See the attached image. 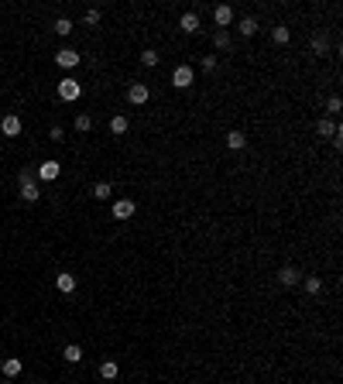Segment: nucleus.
Masks as SVG:
<instances>
[{
    "label": "nucleus",
    "instance_id": "nucleus-21",
    "mask_svg": "<svg viewBox=\"0 0 343 384\" xmlns=\"http://www.w3.org/2000/svg\"><path fill=\"white\" fill-rule=\"evenodd\" d=\"M305 292H309V295H319V292H323V278H316V274L305 278Z\"/></svg>",
    "mask_w": 343,
    "mask_h": 384
},
{
    "label": "nucleus",
    "instance_id": "nucleus-9",
    "mask_svg": "<svg viewBox=\"0 0 343 384\" xmlns=\"http://www.w3.org/2000/svg\"><path fill=\"white\" fill-rule=\"evenodd\" d=\"M55 288H58V292H65V295H69V292H76V274L58 271V274H55Z\"/></svg>",
    "mask_w": 343,
    "mask_h": 384
},
{
    "label": "nucleus",
    "instance_id": "nucleus-14",
    "mask_svg": "<svg viewBox=\"0 0 343 384\" xmlns=\"http://www.w3.org/2000/svg\"><path fill=\"white\" fill-rule=\"evenodd\" d=\"M179 24H182V31H199V18H196V14H192V11H186V14H182V21H179Z\"/></svg>",
    "mask_w": 343,
    "mask_h": 384
},
{
    "label": "nucleus",
    "instance_id": "nucleus-29",
    "mask_svg": "<svg viewBox=\"0 0 343 384\" xmlns=\"http://www.w3.org/2000/svg\"><path fill=\"white\" fill-rule=\"evenodd\" d=\"M206 72H213V65H216V55H203V62H199Z\"/></svg>",
    "mask_w": 343,
    "mask_h": 384
},
{
    "label": "nucleus",
    "instance_id": "nucleus-31",
    "mask_svg": "<svg viewBox=\"0 0 343 384\" xmlns=\"http://www.w3.org/2000/svg\"><path fill=\"white\" fill-rule=\"evenodd\" d=\"M4 384H11V381H4Z\"/></svg>",
    "mask_w": 343,
    "mask_h": 384
},
{
    "label": "nucleus",
    "instance_id": "nucleus-12",
    "mask_svg": "<svg viewBox=\"0 0 343 384\" xmlns=\"http://www.w3.org/2000/svg\"><path fill=\"white\" fill-rule=\"evenodd\" d=\"M244 144H247V137L240 134V131H230V134H227V148H230V151H240Z\"/></svg>",
    "mask_w": 343,
    "mask_h": 384
},
{
    "label": "nucleus",
    "instance_id": "nucleus-30",
    "mask_svg": "<svg viewBox=\"0 0 343 384\" xmlns=\"http://www.w3.org/2000/svg\"><path fill=\"white\" fill-rule=\"evenodd\" d=\"M82 21H86V24H100V11H86V18H82Z\"/></svg>",
    "mask_w": 343,
    "mask_h": 384
},
{
    "label": "nucleus",
    "instance_id": "nucleus-13",
    "mask_svg": "<svg viewBox=\"0 0 343 384\" xmlns=\"http://www.w3.org/2000/svg\"><path fill=\"white\" fill-rule=\"evenodd\" d=\"M278 281H282L285 288H292L295 281H299V271H295V268H282V271H278Z\"/></svg>",
    "mask_w": 343,
    "mask_h": 384
},
{
    "label": "nucleus",
    "instance_id": "nucleus-25",
    "mask_svg": "<svg viewBox=\"0 0 343 384\" xmlns=\"http://www.w3.org/2000/svg\"><path fill=\"white\" fill-rule=\"evenodd\" d=\"M90 127H93V120H90L86 114H79V117H76V131H79V134H86Z\"/></svg>",
    "mask_w": 343,
    "mask_h": 384
},
{
    "label": "nucleus",
    "instance_id": "nucleus-4",
    "mask_svg": "<svg viewBox=\"0 0 343 384\" xmlns=\"http://www.w3.org/2000/svg\"><path fill=\"white\" fill-rule=\"evenodd\" d=\"M148 86H144V82H131V86H127V100H131L134 107H144V103H148Z\"/></svg>",
    "mask_w": 343,
    "mask_h": 384
},
{
    "label": "nucleus",
    "instance_id": "nucleus-5",
    "mask_svg": "<svg viewBox=\"0 0 343 384\" xmlns=\"http://www.w3.org/2000/svg\"><path fill=\"white\" fill-rule=\"evenodd\" d=\"M137 206H134V199H117L114 203V220H131Z\"/></svg>",
    "mask_w": 343,
    "mask_h": 384
},
{
    "label": "nucleus",
    "instance_id": "nucleus-2",
    "mask_svg": "<svg viewBox=\"0 0 343 384\" xmlns=\"http://www.w3.org/2000/svg\"><path fill=\"white\" fill-rule=\"evenodd\" d=\"M41 192H38V185H35V178H31V172H21V199L24 203H35Z\"/></svg>",
    "mask_w": 343,
    "mask_h": 384
},
{
    "label": "nucleus",
    "instance_id": "nucleus-10",
    "mask_svg": "<svg viewBox=\"0 0 343 384\" xmlns=\"http://www.w3.org/2000/svg\"><path fill=\"white\" fill-rule=\"evenodd\" d=\"M213 21H216L220 28H227L230 21H233V7H230V4H220V7H213Z\"/></svg>",
    "mask_w": 343,
    "mask_h": 384
},
{
    "label": "nucleus",
    "instance_id": "nucleus-23",
    "mask_svg": "<svg viewBox=\"0 0 343 384\" xmlns=\"http://www.w3.org/2000/svg\"><path fill=\"white\" fill-rule=\"evenodd\" d=\"M254 31H258V21H254V18H244V21H240V35H244V38H250Z\"/></svg>",
    "mask_w": 343,
    "mask_h": 384
},
{
    "label": "nucleus",
    "instance_id": "nucleus-1",
    "mask_svg": "<svg viewBox=\"0 0 343 384\" xmlns=\"http://www.w3.org/2000/svg\"><path fill=\"white\" fill-rule=\"evenodd\" d=\"M58 96H62L65 103H76L79 96H82V86H79L76 79H62V82H58Z\"/></svg>",
    "mask_w": 343,
    "mask_h": 384
},
{
    "label": "nucleus",
    "instance_id": "nucleus-7",
    "mask_svg": "<svg viewBox=\"0 0 343 384\" xmlns=\"http://www.w3.org/2000/svg\"><path fill=\"white\" fill-rule=\"evenodd\" d=\"M0 131H4L7 137H18L21 134V117L18 114H7L4 120H0Z\"/></svg>",
    "mask_w": 343,
    "mask_h": 384
},
{
    "label": "nucleus",
    "instance_id": "nucleus-27",
    "mask_svg": "<svg viewBox=\"0 0 343 384\" xmlns=\"http://www.w3.org/2000/svg\"><path fill=\"white\" fill-rule=\"evenodd\" d=\"M340 96H329V100H326V110H329V114H340Z\"/></svg>",
    "mask_w": 343,
    "mask_h": 384
},
{
    "label": "nucleus",
    "instance_id": "nucleus-26",
    "mask_svg": "<svg viewBox=\"0 0 343 384\" xmlns=\"http://www.w3.org/2000/svg\"><path fill=\"white\" fill-rule=\"evenodd\" d=\"M213 45H216V48H227V45H230V35H227V31H216Z\"/></svg>",
    "mask_w": 343,
    "mask_h": 384
},
{
    "label": "nucleus",
    "instance_id": "nucleus-22",
    "mask_svg": "<svg viewBox=\"0 0 343 384\" xmlns=\"http://www.w3.org/2000/svg\"><path fill=\"white\" fill-rule=\"evenodd\" d=\"M55 35H62V38H65V35H72V21H69V18H58L55 21Z\"/></svg>",
    "mask_w": 343,
    "mask_h": 384
},
{
    "label": "nucleus",
    "instance_id": "nucleus-20",
    "mask_svg": "<svg viewBox=\"0 0 343 384\" xmlns=\"http://www.w3.org/2000/svg\"><path fill=\"white\" fill-rule=\"evenodd\" d=\"M141 65L154 69V65H158V52H154V48H144V52H141Z\"/></svg>",
    "mask_w": 343,
    "mask_h": 384
},
{
    "label": "nucleus",
    "instance_id": "nucleus-18",
    "mask_svg": "<svg viewBox=\"0 0 343 384\" xmlns=\"http://www.w3.org/2000/svg\"><path fill=\"white\" fill-rule=\"evenodd\" d=\"M110 192H114V189H110V182H96V185H93V199L103 203V199H110Z\"/></svg>",
    "mask_w": 343,
    "mask_h": 384
},
{
    "label": "nucleus",
    "instance_id": "nucleus-19",
    "mask_svg": "<svg viewBox=\"0 0 343 384\" xmlns=\"http://www.w3.org/2000/svg\"><path fill=\"white\" fill-rule=\"evenodd\" d=\"M271 38L278 41V45H288V38H292V31H288L285 24H278V28H275V31H271Z\"/></svg>",
    "mask_w": 343,
    "mask_h": 384
},
{
    "label": "nucleus",
    "instance_id": "nucleus-6",
    "mask_svg": "<svg viewBox=\"0 0 343 384\" xmlns=\"http://www.w3.org/2000/svg\"><path fill=\"white\" fill-rule=\"evenodd\" d=\"M58 172H62V165H58V161H52V158L38 165V178H41V182H52V178H58Z\"/></svg>",
    "mask_w": 343,
    "mask_h": 384
},
{
    "label": "nucleus",
    "instance_id": "nucleus-16",
    "mask_svg": "<svg viewBox=\"0 0 343 384\" xmlns=\"http://www.w3.org/2000/svg\"><path fill=\"white\" fill-rule=\"evenodd\" d=\"M316 134H319V137H333V134H336V124H333V120H326V117H323V120L316 124Z\"/></svg>",
    "mask_w": 343,
    "mask_h": 384
},
{
    "label": "nucleus",
    "instance_id": "nucleus-24",
    "mask_svg": "<svg viewBox=\"0 0 343 384\" xmlns=\"http://www.w3.org/2000/svg\"><path fill=\"white\" fill-rule=\"evenodd\" d=\"M110 131L114 134H127V117H114L110 120Z\"/></svg>",
    "mask_w": 343,
    "mask_h": 384
},
{
    "label": "nucleus",
    "instance_id": "nucleus-3",
    "mask_svg": "<svg viewBox=\"0 0 343 384\" xmlns=\"http://www.w3.org/2000/svg\"><path fill=\"white\" fill-rule=\"evenodd\" d=\"M192 79H196V72H192L189 65H179V69L172 72V86H179V89H189Z\"/></svg>",
    "mask_w": 343,
    "mask_h": 384
},
{
    "label": "nucleus",
    "instance_id": "nucleus-28",
    "mask_svg": "<svg viewBox=\"0 0 343 384\" xmlns=\"http://www.w3.org/2000/svg\"><path fill=\"white\" fill-rule=\"evenodd\" d=\"M312 52L323 55V52H326V38H312Z\"/></svg>",
    "mask_w": 343,
    "mask_h": 384
},
{
    "label": "nucleus",
    "instance_id": "nucleus-11",
    "mask_svg": "<svg viewBox=\"0 0 343 384\" xmlns=\"http://www.w3.org/2000/svg\"><path fill=\"white\" fill-rule=\"evenodd\" d=\"M62 360H65V364H82V346L69 343L65 350H62Z\"/></svg>",
    "mask_w": 343,
    "mask_h": 384
},
{
    "label": "nucleus",
    "instance_id": "nucleus-8",
    "mask_svg": "<svg viewBox=\"0 0 343 384\" xmlns=\"http://www.w3.org/2000/svg\"><path fill=\"white\" fill-rule=\"evenodd\" d=\"M55 62L62 65V69H76V65H79V52H76V48H62V52L55 55Z\"/></svg>",
    "mask_w": 343,
    "mask_h": 384
},
{
    "label": "nucleus",
    "instance_id": "nucleus-15",
    "mask_svg": "<svg viewBox=\"0 0 343 384\" xmlns=\"http://www.w3.org/2000/svg\"><path fill=\"white\" fill-rule=\"evenodd\" d=\"M117 370H120V367H117L114 360H103V364H100V377H103V381H114Z\"/></svg>",
    "mask_w": 343,
    "mask_h": 384
},
{
    "label": "nucleus",
    "instance_id": "nucleus-17",
    "mask_svg": "<svg viewBox=\"0 0 343 384\" xmlns=\"http://www.w3.org/2000/svg\"><path fill=\"white\" fill-rule=\"evenodd\" d=\"M4 374H7V377H18L21 374V360L18 357H7V360H4Z\"/></svg>",
    "mask_w": 343,
    "mask_h": 384
}]
</instances>
